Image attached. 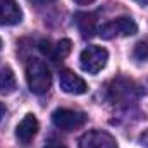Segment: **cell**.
Wrapping results in <instances>:
<instances>
[{"instance_id": "cell-1", "label": "cell", "mask_w": 148, "mask_h": 148, "mask_svg": "<svg viewBox=\"0 0 148 148\" xmlns=\"http://www.w3.org/2000/svg\"><path fill=\"white\" fill-rule=\"evenodd\" d=\"M26 81L33 93H47L52 86V74L48 66L40 59H29L26 64Z\"/></svg>"}, {"instance_id": "cell-2", "label": "cell", "mask_w": 148, "mask_h": 148, "mask_svg": "<svg viewBox=\"0 0 148 148\" xmlns=\"http://www.w3.org/2000/svg\"><path fill=\"white\" fill-rule=\"evenodd\" d=\"M107 60H109V52L103 47H97V45H91V47L84 48L79 55L81 69L90 74L100 73L105 67Z\"/></svg>"}, {"instance_id": "cell-3", "label": "cell", "mask_w": 148, "mask_h": 148, "mask_svg": "<svg viewBox=\"0 0 148 148\" xmlns=\"http://www.w3.org/2000/svg\"><path fill=\"white\" fill-rule=\"evenodd\" d=\"M136 31H138L136 23L131 17L122 16V17H117V19H112L109 23H105L98 29V35L103 40H112V38L117 36H133Z\"/></svg>"}, {"instance_id": "cell-4", "label": "cell", "mask_w": 148, "mask_h": 148, "mask_svg": "<svg viewBox=\"0 0 148 148\" xmlns=\"http://www.w3.org/2000/svg\"><path fill=\"white\" fill-rule=\"evenodd\" d=\"M88 115L84 112L73 110V109H57L52 114V122L62 131H74L86 124Z\"/></svg>"}, {"instance_id": "cell-5", "label": "cell", "mask_w": 148, "mask_h": 148, "mask_svg": "<svg viewBox=\"0 0 148 148\" xmlns=\"http://www.w3.org/2000/svg\"><path fill=\"white\" fill-rule=\"evenodd\" d=\"M79 148H117V141L105 131H88L81 136Z\"/></svg>"}, {"instance_id": "cell-6", "label": "cell", "mask_w": 148, "mask_h": 148, "mask_svg": "<svg viewBox=\"0 0 148 148\" xmlns=\"http://www.w3.org/2000/svg\"><path fill=\"white\" fill-rule=\"evenodd\" d=\"M59 84H60V90L69 93V95H83L88 90L84 79L69 69H62L59 73Z\"/></svg>"}, {"instance_id": "cell-7", "label": "cell", "mask_w": 148, "mask_h": 148, "mask_svg": "<svg viewBox=\"0 0 148 148\" xmlns=\"http://www.w3.org/2000/svg\"><path fill=\"white\" fill-rule=\"evenodd\" d=\"M38 133V119L33 114H26L23 117V121L17 124V129H16V138L17 141L26 147L33 141V138L36 136Z\"/></svg>"}, {"instance_id": "cell-8", "label": "cell", "mask_w": 148, "mask_h": 148, "mask_svg": "<svg viewBox=\"0 0 148 148\" xmlns=\"http://www.w3.org/2000/svg\"><path fill=\"white\" fill-rule=\"evenodd\" d=\"M23 12L16 0H0V26H12L21 23Z\"/></svg>"}, {"instance_id": "cell-9", "label": "cell", "mask_w": 148, "mask_h": 148, "mask_svg": "<svg viewBox=\"0 0 148 148\" xmlns=\"http://www.w3.org/2000/svg\"><path fill=\"white\" fill-rule=\"evenodd\" d=\"M74 21H76V26L81 33L83 38H91L97 33V26H95V16L93 14H88V12H77L74 16Z\"/></svg>"}, {"instance_id": "cell-10", "label": "cell", "mask_w": 148, "mask_h": 148, "mask_svg": "<svg viewBox=\"0 0 148 148\" xmlns=\"http://www.w3.org/2000/svg\"><path fill=\"white\" fill-rule=\"evenodd\" d=\"M114 86L109 88V91H110V97L112 100L115 102V100H129L131 98V91H133V83L131 81H124V79H117V81H114L112 83Z\"/></svg>"}, {"instance_id": "cell-11", "label": "cell", "mask_w": 148, "mask_h": 148, "mask_svg": "<svg viewBox=\"0 0 148 148\" xmlns=\"http://www.w3.org/2000/svg\"><path fill=\"white\" fill-rule=\"evenodd\" d=\"M16 90V76L10 67H2L0 69V93L9 95Z\"/></svg>"}, {"instance_id": "cell-12", "label": "cell", "mask_w": 148, "mask_h": 148, "mask_svg": "<svg viewBox=\"0 0 148 148\" xmlns=\"http://www.w3.org/2000/svg\"><path fill=\"white\" fill-rule=\"evenodd\" d=\"M71 48H73V43H71V40L64 38V40L57 41V43H55V47H52L50 59H52V60H55V62H59V60H64V59H66V57L71 53Z\"/></svg>"}, {"instance_id": "cell-13", "label": "cell", "mask_w": 148, "mask_h": 148, "mask_svg": "<svg viewBox=\"0 0 148 148\" xmlns=\"http://www.w3.org/2000/svg\"><path fill=\"white\" fill-rule=\"evenodd\" d=\"M133 57H134V60H138V62L147 60L148 59V41H140V43L134 47Z\"/></svg>"}, {"instance_id": "cell-14", "label": "cell", "mask_w": 148, "mask_h": 148, "mask_svg": "<svg viewBox=\"0 0 148 148\" xmlns=\"http://www.w3.org/2000/svg\"><path fill=\"white\" fill-rule=\"evenodd\" d=\"M43 148H67V147H66V145H62V143H60V141H57V140H50V141H48Z\"/></svg>"}, {"instance_id": "cell-15", "label": "cell", "mask_w": 148, "mask_h": 148, "mask_svg": "<svg viewBox=\"0 0 148 148\" xmlns=\"http://www.w3.org/2000/svg\"><path fill=\"white\" fill-rule=\"evenodd\" d=\"M140 145H141V147H145V148H148V129H147V131H143V133L140 134Z\"/></svg>"}, {"instance_id": "cell-16", "label": "cell", "mask_w": 148, "mask_h": 148, "mask_svg": "<svg viewBox=\"0 0 148 148\" xmlns=\"http://www.w3.org/2000/svg\"><path fill=\"white\" fill-rule=\"evenodd\" d=\"M29 2L38 3V5H45V3H50V2H53V0H29Z\"/></svg>"}, {"instance_id": "cell-17", "label": "cell", "mask_w": 148, "mask_h": 148, "mask_svg": "<svg viewBox=\"0 0 148 148\" xmlns=\"http://www.w3.org/2000/svg\"><path fill=\"white\" fill-rule=\"evenodd\" d=\"M76 3H79V5H88V3H91V2H95V0H74Z\"/></svg>"}, {"instance_id": "cell-18", "label": "cell", "mask_w": 148, "mask_h": 148, "mask_svg": "<svg viewBox=\"0 0 148 148\" xmlns=\"http://www.w3.org/2000/svg\"><path fill=\"white\" fill-rule=\"evenodd\" d=\"M3 115H5V105H3V103H0V121L3 119Z\"/></svg>"}, {"instance_id": "cell-19", "label": "cell", "mask_w": 148, "mask_h": 148, "mask_svg": "<svg viewBox=\"0 0 148 148\" xmlns=\"http://www.w3.org/2000/svg\"><path fill=\"white\" fill-rule=\"evenodd\" d=\"M134 2H138V3H141V5H147L148 0H134Z\"/></svg>"}, {"instance_id": "cell-20", "label": "cell", "mask_w": 148, "mask_h": 148, "mask_svg": "<svg viewBox=\"0 0 148 148\" xmlns=\"http://www.w3.org/2000/svg\"><path fill=\"white\" fill-rule=\"evenodd\" d=\"M0 48H2V40H0Z\"/></svg>"}]
</instances>
